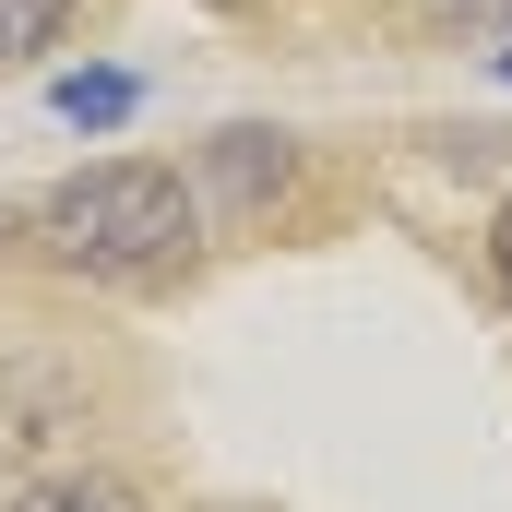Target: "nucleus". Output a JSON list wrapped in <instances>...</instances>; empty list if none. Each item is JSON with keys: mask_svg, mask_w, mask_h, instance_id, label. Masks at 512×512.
<instances>
[{"mask_svg": "<svg viewBox=\"0 0 512 512\" xmlns=\"http://www.w3.org/2000/svg\"><path fill=\"white\" fill-rule=\"evenodd\" d=\"M441 36H512V0H417Z\"/></svg>", "mask_w": 512, "mask_h": 512, "instance_id": "423d86ee", "label": "nucleus"}, {"mask_svg": "<svg viewBox=\"0 0 512 512\" xmlns=\"http://www.w3.org/2000/svg\"><path fill=\"white\" fill-rule=\"evenodd\" d=\"M0 512H143V489H131L120 465H60V477H36V489H12Z\"/></svg>", "mask_w": 512, "mask_h": 512, "instance_id": "7ed1b4c3", "label": "nucleus"}, {"mask_svg": "<svg viewBox=\"0 0 512 512\" xmlns=\"http://www.w3.org/2000/svg\"><path fill=\"white\" fill-rule=\"evenodd\" d=\"M215 12H251V0H215Z\"/></svg>", "mask_w": 512, "mask_h": 512, "instance_id": "6e6552de", "label": "nucleus"}, {"mask_svg": "<svg viewBox=\"0 0 512 512\" xmlns=\"http://www.w3.org/2000/svg\"><path fill=\"white\" fill-rule=\"evenodd\" d=\"M286 179H298V143L262 131V120H227L215 143H203V203H227V215H262Z\"/></svg>", "mask_w": 512, "mask_h": 512, "instance_id": "f03ea898", "label": "nucleus"}, {"mask_svg": "<svg viewBox=\"0 0 512 512\" xmlns=\"http://www.w3.org/2000/svg\"><path fill=\"white\" fill-rule=\"evenodd\" d=\"M489 286H501V298H512V203H501V215H489Z\"/></svg>", "mask_w": 512, "mask_h": 512, "instance_id": "0eeeda50", "label": "nucleus"}, {"mask_svg": "<svg viewBox=\"0 0 512 512\" xmlns=\"http://www.w3.org/2000/svg\"><path fill=\"white\" fill-rule=\"evenodd\" d=\"M501 84H512V48H501Z\"/></svg>", "mask_w": 512, "mask_h": 512, "instance_id": "1a4fd4ad", "label": "nucleus"}, {"mask_svg": "<svg viewBox=\"0 0 512 512\" xmlns=\"http://www.w3.org/2000/svg\"><path fill=\"white\" fill-rule=\"evenodd\" d=\"M60 24H72V0H0V72L48 60V48H60Z\"/></svg>", "mask_w": 512, "mask_h": 512, "instance_id": "39448f33", "label": "nucleus"}, {"mask_svg": "<svg viewBox=\"0 0 512 512\" xmlns=\"http://www.w3.org/2000/svg\"><path fill=\"white\" fill-rule=\"evenodd\" d=\"M48 108H60L72 131H120L131 108H143V84H131V72H60V84H48Z\"/></svg>", "mask_w": 512, "mask_h": 512, "instance_id": "20e7f679", "label": "nucleus"}, {"mask_svg": "<svg viewBox=\"0 0 512 512\" xmlns=\"http://www.w3.org/2000/svg\"><path fill=\"white\" fill-rule=\"evenodd\" d=\"M24 239H36L48 274H72V286L143 298V286H179L203 262V191L179 167H155V155H108V167H72L60 191H36Z\"/></svg>", "mask_w": 512, "mask_h": 512, "instance_id": "f257e3e1", "label": "nucleus"}]
</instances>
